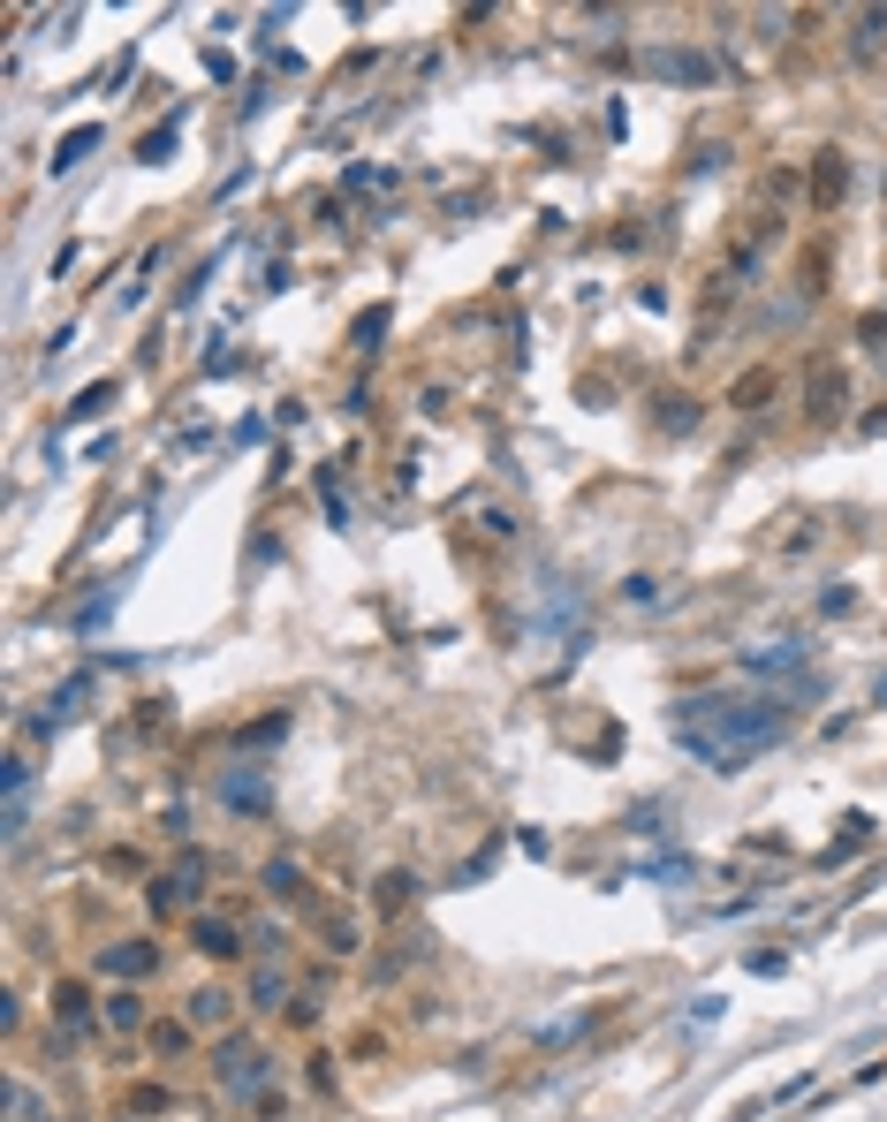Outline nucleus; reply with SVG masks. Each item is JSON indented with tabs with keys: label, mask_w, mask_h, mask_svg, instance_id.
Listing matches in <instances>:
<instances>
[{
	"label": "nucleus",
	"mask_w": 887,
	"mask_h": 1122,
	"mask_svg": "<svg viewBox=\"0 0 887 1122\" xmlns=\"http://www.w3.org/2000/svg\"><path fill=\"white\" fill-rule=\"evenodd\" d=\"M865 842H873V820L849 812V834H835V858H843V850H865Z\"/></svg>",
	"instance_id": "6ab92c4d"
},
{
	"label": "nucleus",
	"mask_w": 887,
	"mask_h": 1122,
	"mask_svg": "<svg viewBox=\"0 0 887 1122\" xmlns=\"http://www.w3.org/2000/svg\"><path fill=\"white\" fill-rule=\"evenodd\" d=\"M228 1009H236V1001H228L220 986H198V993H190V1024H206V1032H212V1024H228Z\"/></svg>",
	"instance_id": "ddd939ff"
},
{
	"label": "nucleus",
	"mask_w": 887,
	"mask_h": 1122,
	"mask_svg": "<svg viewBox=\"0 0 887 1122\" xmlns=\"http://www.w3.org/2000/svg\"><path fill=\"white\" fill-rule=\"evenodd\" d=\"M107 1024H114V1032H137V1024H144V1001H137V993H107Z\"/></svg>",
	"instance_id": "4468645a"
},
{
	"label": "nucleus",
	"mask_w": 887,
	"mask_h": 1122,
	"mask_svg": "<svg viewBox=\"0 0 887 1122\" xmlns=\"http://www.w3.org/2000/svg\"><path fill=\"white\" fill-rule=\"evenodd\" d=\"M835 394H849V380L835 372V357H811V402H804V410H811V425H827V418H835Z\"/></svg>",
	"instance_id": "423d86ee"
},
{
	"label": "nucleus",
	"mask_w": 887,
	"mask_h": 1122,
	"mask_svg": "<svg viewBox=\"0 0 887 1122\" xmlns=\"http://www.w3.org/2000/svg\"><path fill=\"white\" fill-rule=\"evenodd\" d=\"M880 705H887V675H880Z\"/></svg>",
	"instance_id": "393cba45"
},
{
	"label": "nucleus",
	"mask_w": 887,
	"mask_h": 1122,
	"mask_svg": "<svg viewBox=\"0 0 887 1122\" xmlns=\"http://www.w3.org/2000/svg\"><path fill=\"white\" fill-rule=\"evenodd\" d=\"M190 941H198L206 955H220V963L251 949V941H243V925H228V918H198V925H190Z\"/></svg>",
	"instance_id": "6e6552de"
},
{
	"label": "nucleus",
	"mask_w": 887,
	"mask_h": 1122,
	"mask_svg": "<svg viewBox=\"0 0 887 1122\" xmlns=\"http://www.w3.org/2000/svg\"><path fill=\"white\" fill-rule=\"evenodd\" d=\"M637 827H645V834H676V820H668V804H645V812H637Z\"/></svg>",
	"instance_id": "4be33fe9"
},
{
	"label": "nucleus",
	"mask_w": 887,
	"mask_h": 1122,
	"mask_svg": "<svg viewBox=\"0 0 887 1122\" xmlns=\"http://www.w3.org/2000/svg\"><path fill=\"white\" fill-rule=\"evenodd\" d=\"M77 698H84V675H77V683H61V698H53V705H46V713H39V735H61V729H69V713H77Z\"/></svg>",
	"instance_id": "9b49d317"
},
{
	"label": "nucleus",
	"mask_w": 887,
	"mask_h": 1122,
	"mask_svg": "<svg viewBox=\"0 0 887 1122\" xmlns=\"http://www.w3.org/2000/svg\"><path fill=\"white\" fill-rule=\"evenodd\" d=\"M744 668H751V675H797L804 698L819 691V683H811V638H797V630H789L781 645H751V652H744Z\"/></svg>",
	"instance_id": "20e7f679"
},
{
	"label": "nucleus",
	"mask_w": 887,
	"mask_h": 1122,
	"mask_svg": "<svg viewBox=\"0 0 887 1122\" xmlns=\"http://www.w3.org/2000/svg\"><path fill=\"white\" fill-rule=\"evenodd\" d=\"M766 394H774V372H744V380H736V394H728V402H736V410H759Z\"/></svg>",
	"instance_id": "dca6fc26"
},
{
	"label": "nucleus",
	"mask_w": 887,
	"mask_h": 1122,
	"mask_svg": "<svg viewBox=\"0 0 887 1122\" xmlns=\"http://www.w3.org/2000/svg\"><path fill=\"white\" fill-rule=\"evenodd\" d=\"M107 394H114L107 380H99V388H84V394H77V410H69V418H99V410H107Z\"/></svg>",
	"instance_id": "412c9836"
},
{
	"label": "nucleus",
	"mask_w": 887,
	"mask_h": 1122,
	"mask_svg": "<svg viewBox=\"0 0 887 1122\" xmlns=\"http://www.w3.org/2000/svg\"><path fill=\"white\" fill-rule=\"evenodd\" d=\"M410 903V872H387L380 880V910H402Z\"/></svg>",
	"instance_id": "aec40b11"
},
{
	"label": "nucleus",
	"mask_w": 887,
	"mask_h": 1122,
	"mask_svg": "<svg viewBox=\"0 0 887 1122\" xmlns=\"http://www.w3.org/2000/svg\"><path fill=\"white\" fill-rule=\"evenodd\" d=\"M652 592H660L652 577H630V584H622V600H630V607H652Z\"/></svg>",
	"instance_id": "b1692460"
},
{
	"label": "nucleus",
	"mask_w": 887,
	"mask_h": 1122,
	"mask_svg": "<svg viewBox=\"0 0 887 1122\" xmlns=\"http://www.w3.org/2000/svg\"><path fill=\"white\" fill-rule=\"evenodd\" d=\"M91 144H99V130H69V137H61V152H53V174H69V168H77V160L91 152Z\"/></svg>",
	"instance_id": "2eb2a0df"
},
{
	"label": "nucleus",
	"mask_w": 887,
	"mask_h": 1122,
	"mask_svg": "<svg viewBox=\"0 0 887 1122\" xmlns=\"http://www.w3.org/2000/svg\"><path fill=\"white\" fill-rule=\"evenodd\" d=\"M152 963H160V949H152V941H114V949L99 955V971H107V979H144Z\"/></svg>",
	"instance_id": "0eeeda50"
},
{
	"label": "nucleus",
	"mask_w": 887,
	"mask_h": 1122,
	"mask_svg": "<svg viewBox=\"0 0 887 1122\" xmlns=\"http://www.w3.org/2000/svg\"><path fill=\"white\" fill-rule=\"evenodd\" d=\"M152 910H198V858H182L168 880H152Z\"/></svg>",
	"instance_id": "39448f33"
},
{
	"label": "nucleus",
	"mask_w": 887,
	"mask_h": 1122,
	"mask_svg": "<svg viewBox=\"0 0 887 1122\" xmlns=\"http://www.w3.org/2000/svg\"><path fill=\"white\" fill-rule=\"evenodd\" d=\"M652 77H676V84H714L720 69L706 53H652Z\"/></svg>",
	"instance_id": "1a4fd4ad"
},
{
	"label": "nucleus",
	"mask_w": 887,
	"mask_h": 1122,
	"mask_svg": "<svg viewBox=\"0 0 887 1122\" xmlns=\"http://www.w3.org/2000/svg\"><path fill=\"white\" fill-rule=\"evenodd\" d=\"M212 1084H220L236 1108H258V1100L273 1092V1054H266L258 1039H220V1046H212Z\"/></svg>",
	"instance_id": "f03ea898"
},
{
	"label": "nucleus",
	"mask_w": 887,
	"mask_h": 1122,
	"mask_svg": "<svg viewBox=\"0 0 887 1122\" xmlns=\"http://www.w3.org/2000/svg\"><path fill=\"white\" fill-rule=\"evenodd\" d=\"M676 743L714 767V774H744L759 751H774L789 735V698H759V691H698L682 698L676 713Z\"/></svg>",
	"instance_id": "f257e3e1"
},
{
	"label": "nucleus",
	"mask_w": 887,
	"mask_h": 1122,
	"mask_svg": "<svg viewBox=\"0 0 887 1122\" xmlns=\"http://www.w3.org/2000/svg\"><path fill=\"white\" fill-rule=\"evenodd\" d=\"M266 895H273V903H303V872H296L289 858H273L266 864Z\"/></svg>",
	"instance_id": "9d476101"
},
{
	"label": "nucleus",
	"mask_w": 887,
	"mask_h": 1122,
	"mask_svg": "<svg viewBox=\"0 0 887 1122\" xmlns=\"http://www.w3.org/2000/svg\"><path fill=\"white\" fill-rule=\"evenodd\" d=\"M251 1009H289V979H281L273 963H258V979H251Z\"/></svg>",
	"instance_id": "f8f14e48"
},
{
	"label": "nucleus",
	"mask_w": 887,
	"mask_h": 1122,
	"mask_svg": "<svg viewBox=\"0 0 887 1122\" xmlns=\"http://www.w3.org/2000/svg\"><path fill=\"white\" fill-rule=\"evenodd\" d=\"M212 797H220L236 820H266V812H273V774H266L258 759H236V767H220Z\"/></svg>",
	"instance_id": "7ed1b4c3"
},
{
	"label": "nucleus",
	"mask_w": 887,
	"mask_h": 1122,
	"mask_svg": "<svg viewBox=\"0 0 887 1122\" xmlns=\"http://www.w3.org/2000/svg\"><path fill=\"white\" fill-rule=\"evenodd\" d=\"M843 182H849V160H835V152H827V160H819V206H835V190H843Z\"/></svg>",
	"instance_id": "a211bd4d"
},
{
	"label": "nucleus",
	"mask_w": 887,
	"mask_h": 1122,
	"mask_svg": "<svg viewBox=\"0 0 887 1122\" xmlns=\"http://www.w3.org/2000/svg\"><path fill=\"white\" fill-rule=\"evenodd\" d=\"M645 880H690V858H668V864H645Z\"/></svg>",
	"instance_id": "5701e85b"
},
{
	"label": "nucleus",
	"mask_w": 887,
	"mask_h": 1122,
	"mask_svg": "<svg viewBox=\"0 0 887 1122\" xmlns=\"http://www.w3.org/2000/svg\"><path fill=\"white\" fill-rule=\"evenodd\" d=\"M152 1054L182 1062V1054H190V1024H152Z\"/></svg>",
	"instance_id": "f3484780"
}]
</instances>
